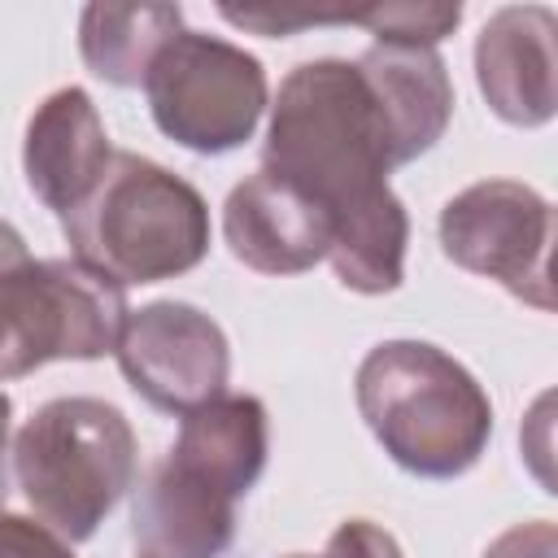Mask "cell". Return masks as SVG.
I'll return each mask as SVG.
<instances>
[{"instance_id": "cell-1", "label": "cell", "mask_w": 558, "mask_h": 558, "mask_svg": "<svg viewBox=\"0 0 558 558\" xmlns=\"http://www.w3.org/2000/svg\"><path fill=\"white\" fill-rule=\"evenodd\" d=\"M262 166L310 192L331 222L388 187L392 135L357 61L318 57L288 70L270 105Z\"/></svg>"}, {"instance_id": "cell-2", "label": "cell", "mask_w": 558, "mask_h": 558, "mask_svg": "<svg viewBox=\"0 0 558 558\" xmlns=\"http://www.w3.org/2000/svg\"><path fill=\"white\" fill-rule=\"evenodd\" d=\"M140 445L126 414L100 397L44 401L0 453V501L17 497L61 541H87L135 488Z\"/></svg>"}, {"instance_id": "cell-3", "label": "cell", "mask_w": 558, "mask_h": 558, "mask_svg": "<svg viewBox=\"0 0 558 558\" xmlns=\"http://www.w3.org/2000/svg\"><path fill=\"white\" fill-rule=\"evenodd\" d=\"M353 397L371 436L410 475L453 480L488 449V392L462 362L427 340L375 344L357 366Z\"/></svg>"}, {"instance_id": "cell-4", "label": "cell", "mask_w": 558, "mask_h": 558, "mask_svg": "<svg viewBox=\"0 0 558 558\" xmlns=\"http://www.w3.org/2000/svg\"><path fill=\"white\" fill-rule=\"evenodd\" d=\"M74 262L113 283H157L205 262V196L140 153H113L92 196L61 218Z\"/></svg>"}, {"instance_id": "cell-5", "label": "cell", "mask_w": 558, "mask_h": 558, "mask_svg": "<svg viewBox=\"0 0 558 558\" xmlns=\"http://www.w3.org/2000/svg\"><path fill=\"white\" fill-rule=\"evenodd\" d=\"M148 113L161 135L192 153L240 148L266 113V70L253 52L205 35L179 31L144 74Z\"/></svg>"}, {"instance_id": "cell-6", "label": "cell", "mask_w": 558, "mask_h": 558, "mask_svg": "<svg viewBox=\"0 0 558 558\" xmlns=\"http://www.w3.org/2000/svg\"><path fill=\"white\" fill-rule=\"evenodd\" d=\"M554 209L549 201L514 179H484L462 187L440 209V248L453 266L501 283L532 310H554L549 283Z\"/></svg>"}, {"instance_id": "cell-7", "label": "cell", "mask_w": 558, "mask_h": 558, "mask_svg": "<svg viewBox=\"0 0 558 558\" xmlns=\"http://www.w3.org/2000/svg\"><path fill=\"white\" fill-rule=\"evenodd\" d=\"M126 384L166 414H187L227 392L231 349L222 327L187 301H153L131 310L113 344Z\"/></svg>"}, {"instance_id": "cell-8", "label": "cell", "mask_w": 558, "mask_h": 558, "mask_svg": "<svg viewBox=\"0 0 558 558\" xmlns=\"http://www.w3.org/2000/svg\"><path fill=\"white\" fill-rule=\"evenodd\" d=\"M222 235L235 262L257 275H301L331 253V214L275 170H257L231 187Z\"/></svg>"}, {"instance_id": "cell-9", "label": "cell", "mask_w": 558, "mask_h": 558, "mask_svg": "<svg viewBox=\"0 0 558 558\" xmlns=\"http://www.w3.org/2000/svg\"><path fill=\"white\" fill-rule=\"evenodd\" d=\"M558 17L545 4L497 9L475 39V78L488 109L510 126H541L558 105Z\"/></svg>"}, {"instance_id": "cell-10", "label": "cell", "mask_w": 558, "mask_h": 558, "mask_svg": "<svg viewBox=\"0 0 558 558\" xmlns=\"http://www.w3.org/2000/svg\"><path fill=\"white\" fill-rule=\"evenodd\" d=\"M113 161L109 131L83 87H57L44 96L26 122V144H22V170L26 187L52 209L70 214L78 209L92 187L105 179Z\"/></svg>"}, {"instance_id": "cell-11", "label": "cell", "mask_w": 558, "mask_h": 558, "mask_svg": "<svg viewBox=\"0 0 558 558\" xmlns=\"http://www.w3.org/2000/svg\"><path fill=\"white\" fill-rule=\"evenodd\" d=\"M131 536L144 558H222L235 541V497L166 453L135 488Z\"/></svg>"}, {"instance_id": "cell-12", "label": "cell", "mask_w": 558, "mask_h": 558, "mask_svg": "<svg viewBox=\"0 0 558 558\" xmlns=\"http://www.w3.org/2000/svg\"><path fill=\"white\" fill-rule=\"evenodd\" d=\"M357 70L379 100L397 166L423 157L453 118V83L440 52L410 44H371L357 57Z\"/></svg>"}, {"instance_id": "cell-13", "label": "cell", "mask_w": 558, "mask_h": 558, "mask_svg": "<svg viewBox=\"0 0 558 558\" xmlns=\"http://www.w3.org/2000/svg\"><path fill=\"white\" fill-rule=\"evenodd\" d=\"M270 453L266 405L248 392H218L214 401L183 414L170 458L214 480L235 501L262 480Z\"/></svg>"}, {"instance_id": "cell-14", "label": "cell", "mask_w": 558, "mask_h": 558, "mask_svg": "<svg viewBox=\"0 0 558 558\" xmlns=\"http://www.w3.org/2000/svg\"><path fill=\"white\" fill-rule=\"evenodd\" d=\"M179 31V4H87L78 17V52L96 78L113 87H144L153 57Z\"/></svg>"}, {"instance_id": "cell-15", "label": "cell", "mask_w": 558, "mask_h": 558, "mask_svg": "<svg viewBox=\"0 0 558 558\" xmlns=\"http://www.w3.org/2000/svg\"><path fill=\"white\" fill-rule=\"evenodd\" d=\"M405 244H410V218L392 187L362 201L357 209L340 214L331 222V270L349 292L384 296L401 288L405 279Z\"/></svg>"}, {"instance_id": "cell-16", "label": "cell", "mask_w": 558, "mask_h": 558, "mask_svg": "<svg viewBox=\"0 0 558 558\" xmlns=\"http://www.w3.org/2000/svg\"><path fill=\"white\" fill-rule=\"evenodd\" d=\"M26 266H31L26 240L0 218V379H17L35 371Z\"/></svg>"}, {"instance_id": "cell-17", "label": "cell", "mask_w": 558, "mask_h": 558, "mask_svg": "<svg viewBox=\"0 0 558 558\" xmlns=\"http://www.w3.org/2000/svg\"><path fill=\"white\" fill-rule=\"evenodd\" d=\"M462 22V4H375L353 9V26H371L375 44L436 48Z\"/></svg>"}, {"instance_id": "cell-18", "label": "cell", "mask_w": 558, "mask_h": 558, "mask_svg": "<svg viewBox=\"0 0 558 558\" xmlns=\"http://www.w3.org/2000/svg\"><path fill=\"white\" fill-rule=\"evenodd\" d=\"M0 558H74V549L48 523L17 510H0Z\"/></svg>"}, {"instance_id": "cell-19", "label": "cell", "mask_w": 558, "mask_h": 558, "mask_svg": "<svg viewBox=\"0 0 558 558\" xmlns=\"http://www.w3.org/2000/svg\"><path fill=\"white\" fill-rule=\"evenodd\" d=\"M323 558H405V554H401L397 536L384 532L379 523H371V519H344L327 536Z\"/></svg>"}, {"instance_id": "cell-20", "label": "cell", "mask_w": 558, "mask_h": 558, "mask_svg": "<svg viewBox=\"0 0 558 558\" xmlns=\"http://www.w3.org/2000/svg\"><path fill=\"white\" fill-rule=\"evenodd\" d=\"M484 558H558V527L549 519L514 523L484 549Z\"/></svg>"}, {"instance_id": "cell-21", "label": "cell", "mask_w": 558, "mask_h": 558, "mask_svg": "<svg viewBox=\"0 0 558 558\" xmlns=\"http://www.w3.org/2000/svg\"><path fill=\"white\" fill-rule=\"evenodd\" d=\"M9 418H13V401L0 392V453L9 449Z\"/></svg>"}, {"instance_id": "cell-22", "label": "cell", "mask_w": 558, "mask_h": 558, "mask_svg": "<svg viewBox=\"0 0 558 558\" xmlns=\"http://www.w3.org/2000/svg\"><path fill=\"white\" fill-rule=\"evenodd\" d=\"M288 558H310V554H288Z\"/></svg>"}]
</instances>
